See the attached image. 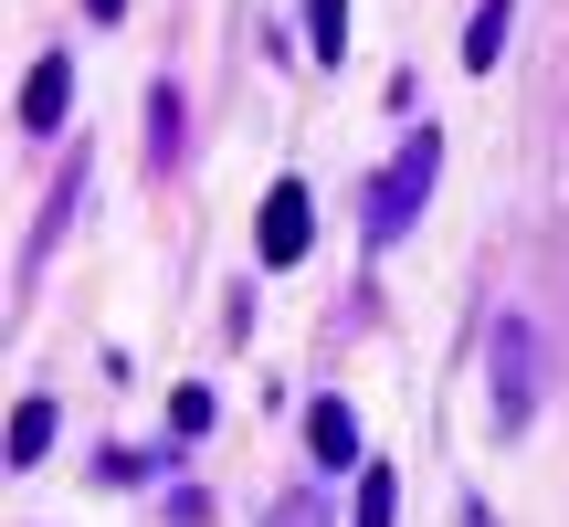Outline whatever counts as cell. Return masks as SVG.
<instances>
[{"label":"cell","mask_w":569,"mask_h":527,"mask_svg":"<svg viewBox=\"0 0 569 527\" xmlns=\"http://www.w3.org/2000/svg\"><path fill=\"white\" fill-rule=\"evenodd\" d=\"M432 169H443V138H432V127H411V138H401V159H390L380 180H369V243H401V232L422 222Z\"/></svg>","instance_id":"obj_1"},{"label":"cell","mask_w":569,"mask_h":527,"mask_svg":"<svg viewBox=\"0 0 569 527\" xmlns=\"http://www.w3.org/2000/svg\"><path fill=\"white\" fill-rule=\"evenodd\" d=\"M486 359H496V432H528L538 422V327L528 317H496L486 327Z\"/></svg>","instance_id":"obj_2"},{"label":"cell","mask_w":569,"mask_h":527,"mask_svg":"<svg viewBox=\"0 0 569 527\" xmlns=\"http://www.w3.org/2000/svg\"><path fill=\"white\" fill-rule=\"evenodd\" d=\"M306 222H317L306 180H274V190H264V222H253V253H264L274 275H284V264H306Z\"/></svg>","instance_id":"obj_3"},{"label":"cell","mask_w":569,"mask_h":527,"mask_svg":"<svg viewBox=\"0 0 569 527\" xmlns=\"http://www.w3.org/2000/svg\"><path fill=\"white\" fill-rule=\"evenodd\" d=\"M63 106H74V63H63V53H42V63H32V84H21V127H32V138H53V127H63Z\"/></svg>","instance_id":"obj_4"},{"label":"cell","mask_w":569,"mask_h":527,"mask_svg":"<svg viewBox=\"0 0 569 527\" xmlns=\"http://www.w3.org/2000/svg\"><path fill=\"white\" fill-rule=\"evenodd\" d=\"M507 21H517V0H475V21H465V74H486V63L507 53Z\"/></svg>","instance_id":"obj_5"},{"label":"cell","mask_w":569,"mask_h":527,"mask_svg":"<svg viewBox=\"0 0 569 527\" xmlns=\"http://www.w3.org/2000/svg\"><path fill=\"white\" fill-rule=\"evenodd\" d=\"M306 444H317L327 465H359V422H348V401H317V411H306Z\"/></svg>","instance_id":"obj_6"},{"label":"cell","mask_w":569,"mask_h":527,"mask_svg":"<svg viewBox=\"0 0 569 527\" xmlns=\"http://www.w3.org/2000/svg\"><path fill=\"white\" fill-rule=\"evenodd\" d=\"M42 444H53V401H21L11 411V465H42Z\"/></svg>","instance_id":"obj_7"},{"label":"cell","mask_w":569,"mask_h":527,"mask_svg":"<svg viewBox=\"0 0 569 527\" xmlns=\"http://www.w3.org/2000/svg\"><path fill=\"white\" fill-rule=\"evenodd\" d=\"M306 42H317V63H338V42H348V0H306Z\"/></svg>","instance_id":"obj_8"},{"label":"cell","mask_w":569,"mask_h":527,"mask_svg":"<svg viewBox=\"0 0 569 527\" xmlns=\"http://www.w3.org/2000/svg\"><path fill=\"white\" fill-rule=\"evenodd\" d=\"M401 507V486H390V465H359V527H390Z\"/></svg>","instance_id":"obj_9"},{"label":"cell","mask_w":569,"mask_h":527,"mask_svg":"<svg viewBox=\"0 0 569 527\" xmlns=\"http://www.w3.org/2000/svg\"><path fill=\"white\" fill-rule=\"evenodd\" d=\"M148 148H159V159H180V96H169V84L148 96Z\"/></svg>","instance_id":"obj_10"},{"label":"cell","mask_w":569,"mask_h":527,"mask_svg":"<svg viewBox=\"0 0 569 527\" xmlns=\"http://www.w3.org/2000/svg\"><path fill=\"white\" fill-rule=\"evenodd\" d=\"M264 527H327V517H317V496H284V507H274Z\"/></svg>","instance_id":"obj_11"},{"label":"cell","mask_w":569,"mask_h":527,"mask_svg":"<svg viewBox=\"0 0 569 527\" xmlns=\"http://www.w3.org/2000/svg\"><path fill=\"white\" fill-rule=\"evenodd\" d=\"M84 11H96V21H127V0H84Z\"/></svg>","instance_id":"obj_12"}]
</instances>
